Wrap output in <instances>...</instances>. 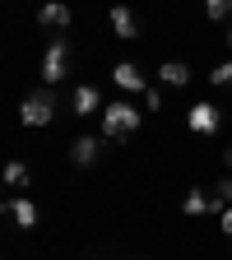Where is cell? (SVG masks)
Returning a JSON list of instances; mask_svg holds the SVG:
<instances>
[{
    "mask_svg": "<svg viewBox=\"0 0 232 260\" xmlns=\"http://www.w3.org/2000/svg\"><path fill=\"white\" fill-rule=\"evenodd\" d=\"M5 214H14L19 228H38V205L32 200H5Z\"/></svg>",
    "mask_w": 232,
    "mask_h": 260,
    "instance_id": "8fae6325",
    "label": "cell"
},
{
    "mask_svg": "<svg viewBox=\"0 0 232 260\" xmlns=\"http://www.w3.org/2000/svg\"><path fill=\"white\" fill-rule=\"evenodd\" d=\"M112 32H116V38H125V42H135V38H140V14L125 10V5H116V10H112Z\"/></svg>",
    "mask_w": 232,
    "mask_h": 260,
    "instance_id": "5b68a950",
    "label": "cell"
},
{
    "mask_svg": "<svg viewBox=\"0 0 232 260\" xmlns=\"http://www.w3.org/2000/svg\"><path fill=\"white\" fill-rule=\"evenodd\" d=\"M112 79H116V88H125V93H149V88H144V75H140V65H130V60L116 65Z\"/></svg>",
    "mask_w": 232,
    "mask_h": 260,
    "instance_id": "8992f818",
    "label": "cell"
},
{
    "mask_svg": "<svg viewBox=\"0 0 232 260\" xmlns=\"http://www.w3.org/2000/svg\"><path fill=\"white\" fill-rule=\"evenodd\" d=\"M19 121L23 125H51L56 121V98L42 88V93H28L23 98V107H19Z\"/></svg>",
    "mask_w": 232,
    "mask_h": 260,
    "instance_id": "7a4b0ae2",
    "label": "cell"
},
{
    "mask_svg": "<svg viewBox=\"0 0 232 260\" xmlns=\"http://www.w3.org/2000/svg\"><path fill=\"white\" fill-rule=\"evenodd\" d=\"M144 103H149V112H158V107H162V93H158V88H149V93H144Z\"/></svg>",
    "mask_w": 232,
    "mask_h": 260,
    "instance_id": "e0dca14e",
    "label": "cell"
},
{
    "mask_svg": "<svg viewBox=\"0 0 232 260\" xmlns=\"http://www.w3.org/2000/svg\"><path fill=\"white\" fill-rule=\"evenodd\" d=\"M223 162H227V168H232V144H227V149H223Z\"/></svg>",
    "mask_w": 232,
    "mask_h": 260,
    "instance_id": "d6986e66",
    "label": "cell"
},
{
    "mask_svg": "<svg viewBox=\"0 0 232 260\" xmlns=\"http://www.w3.org/2000/svg\"><path fill=\"white\" fill-rule=\"evenodd\" d=\"M65 65H70V47H65V38H56L42 56V79L47 84H60L65 79Z\"/></svg>",
    "mask_w": 232,
    "mask_h": 260,
    "instance_id": "3957f363",
    "label": "cell"
},
{
    "mask_svg": "<svg viewBox=\"0 0 232 260\" xmlns=\"http://www.w3.org/2000/svg\"><path fill=\"white\" fill-rule=\"evenodd\" d=\"M209 84H232V60L214 65V75H209Z\"/></svg>",
    "mask_w": 232,
    "mask_h": 260,
    "instance_id": "2e32d148",
    "label": "cell"
},
{
    "mask_svg": "<svg viewBox=\"0 0 232 260\" xmlns=\"http://www.w3.org/2000/svg\"><path fill=\"white\" fill-rule=\"evenodd\" d=\"M140 130V107L130 103H107L103 107V135L107 140H130Z\"/></svg>",
    "mask_w": 232,
    "mask_h": 260,
    "instance_id": "6da1fadb",
    "label": "cell"
},
{
    "mask_svg": "<svg viewBox=\"0 0 232 260\" xmlns=\"http://www.w3.org/2000/svg\"><path fill=\"white\" fill-rule=\"evenodd\" d=\"M205 14H209L214 23H223V19L232 14V0H205Z\"/></svg>",
    "mask_w": 232,
    "mask_h": 260,
    "instance_id": "5bb4252c",
    "label": "cell"
},
{
    "mask_svg": "<svg viewBox=\"0 0 232 260\" xmlns=\"http://www.w3.org/2000/svg\"><path fill=\"white\" fill-rule=\"evenodd\" d=\"M158 79L168 84V88H186V84H190V70H186L181 60H162V65H158Z\"/></svg>",
    "mask_w": 232,
    "mask_h": 260,
    "instance_id": "30bf717a",
    "label": "cell"
},
{
    "mask_svg": "<svg viewBox=\"0 0 232 260\" xmlns=\"http://www.w3.org/2000/svg\"><path fill=\"white\" fill-rule=\"evenodd\" d=\"M209 205H214V214L232 209V177H223V181L214 186V195H209Z\"/></svg>",
    "mask_w": 232,
    "mask_h": 260,
    "instance_id": "7c38bea8",
    "label": "cell"
},
{
    "mask_svg": "<svg viewBox=\"0 0 232 260\" xmlns=\"http://www.w3.org/2000/svg\"><path fill=\"white\" fill-rule=\"evenodd\" d=\"M97 153H103V140H97V135H79V140L70 144V162H79V168H88Z\"/></svg>",
    "mask_w": 232,
    "mask_h": 260,
    "instance_id": "52a82bcc",
    "label": "cell"
},
{
    "mask_svg": "<svg viewBox=\"0 0 232 260\" xmlns=\"http://www.w3.org/2000/svg\"><path fill=\"white\" fill-rule=\"evenodd\" d=\"M223 42H227V47H232V28H227V38H223Z\"/></svg>",
    "mask_w": 232,
    "mask_h": 260,
    "instance_id": "ffe728a7",
    "label": "cell"
},
{
    "mask_svg": "<svg viewBox=\"0 0 232 260\" xmlns=\"http://www.w3.org/2000/svg\"><path fill=\"white\" fill-rule=\"evenodd\" d=\"M218 218H223V223H218V228H223V233H227V237H232V209H223V214H218Z\"/></svg>",
    "mask_w": 232,
    "mask_h": 260,
    "instance_id": "ac0fdd59",
    "label": "cell"
},
{
    "mask_svg": "<svg viewBox=\"0 0 232 260\" xmlns=\"http://www.w3.org/2000/svg\"><path fill=\"white\" fill-rule=\"evenodd\" d=\"M181 209H186V214H214V205H209L205 190H190L186 200H181Z\"/></svg>",
    "mask_w": 232,
    "mask_h": 260,
    "instance_id": "4fadbf2b",
    "label": "cell"
},
{
    "mask_svg": "<svg viewBox=\"0 0 232 260\" xmlns=\"http://www.w3.org/2000/svg\"><path fill=\"white\" fill-rule=\"evenodd\" d=\"M70 103H75V116H93L97 107H103V93H97L93 84H79V88H75V98H70Z\"/></svg>",
    "mask_w": 232,
    "mask_h": 260,
    "instance_id": "ba28073f",
    "label": "cell"
},
{
    "mask_svg": "<svg viewBox=\"0 0 232 260\" xmlns=\"http://www.w3.org/2000/svg\"><path fill=\"white\" fill-rule=\"evenodd\" d=\"M5 181L10 186H28V162H10V168H5Z\"/></svg>",
    "mask_w": 232,
    "mask_h": 260,
    "instance_id": "9a60e30c",
    "label": "cell"
},
{
    "mask_svg": "<svg viewBox=\"0 0 232 260\" xmlns=\"http://www.w3.org/2000/svg\"><path fill=\"white\" fill-rule=\"evenodd\" d=\"M38 23L42 28H70V5H60V0H47L38 10Z\"/></svg>",
    "mask_w": 232,
    "mask_h": 260,
    "instance_id": "9c48e42d",
    "label": "cell"
},
{
    "mask_svg": "<svg viewBox=\"0 0 232 260\" xmlns=\"http://www.w3.org/2000/svg\"><path fill=\"white\" fill-rule=\"evenodd\" d=\"M186 121H190L195 135H214V130H218V107H214V103H195Z\"/></svg>",
    "mask_w": 232,
    "mask_h": 260,
    "instance_id": "277c9868",
    "label": "cell"
}]
</instances>
